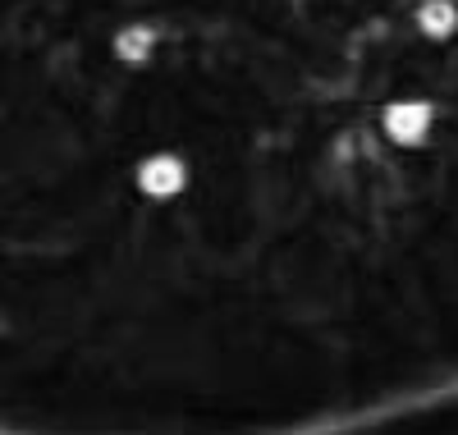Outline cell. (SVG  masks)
Returning <instances> with one entry per match:
<instances>
[{
	"label": "cell",
	"mask_w": 458,
	"mask_h": 435,
	"mask_svg": "<svg viewBox=\"0 0 458 435\" xmlns=\"http://www.w3.org/2000/svg\"><path fill=\"white\" fill-rule=\"evenodd\" d=\"M312 435H458V389L431 394V399H417L394 413H376L362 422L312 431Z\"/></svg>",
	"instance_id": "1"
}]
</instances>
